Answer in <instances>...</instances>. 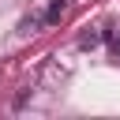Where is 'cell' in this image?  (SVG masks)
<instances>
[{
    "label": "cell",
    "instance_id": "6da1fadb",
    "mask_svg": "<svg viewBox=\"0 0 120 120\" xmlns=\"http://www.w3.org/2000/svg\"><path fill=\"white\" fill-rule=\"evenodd\" d=\"M60 15H64V0H52V8H49V15H45V22L52 26V22H60Z\"/></svg>",
    "mask_w": 120,
    "mask_h": 120
},
{
    "label": "cell",
    "instance_id": "7a4b0ae2",
    "mask_svg": "<svg viewBox=\"0 0 120 120\" xmlns=\"http://www.w3.org/2000/svg\"><path fill=\"white\" fill-rule=\"evenodd\" d=\"M82 49H90V45H98V34H82V41H79Z\"/></svg>",
    "mask_w": 120,
    "mask_h": 120
},
{
    "label": "cell",
    "instance_id": "3957f363",
    "mask_svg": "<svg viewBox=\"0 0 120 120\" xmlns=\"http://www.w3.org/2000/svg\"><path fill=\"white\" fill-rule=\"evenodd\" d=\"M116 52H120V41H116Z\"/></svg>",
    "mask_w": 120,
    "mask_h": 120
}]
</instances>
